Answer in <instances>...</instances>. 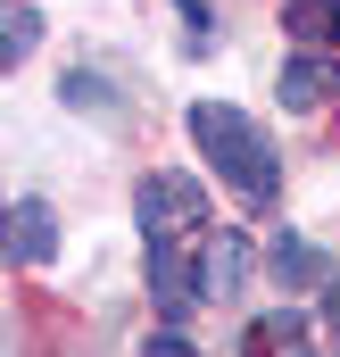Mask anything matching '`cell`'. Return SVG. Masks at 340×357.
<instances>
[{"mask_svg": "<svg viewBox=\"0 0 340 357\" xmlns=\"http://www.w3.org/2000/svg\"><path fill=\"white\" fill-rule=\"evenodd\" d=\"M191 142H199V158L233 183L241 199H265L274 175H282V167H274V142L257 133L241 108H224V100H199V108H191Z\"/></svg>", "mask_w": 340, "mask_h": 357, "instance_id": "1", "label": "cell"}, {"mask_svg": "<svg viewBox=\"0 0 340 357\" xmlns=\"http://www.w3.org/2000/svg\"><path fill=\"white\" fill-rule=\"evenodd\" d=\"M133 216H141L150 241H183V233L208 225V183H191V175H141Z\"/></svg>", "mask_w": 340, "mask_h": 357, "instance_id": "2", "label": "cell"}, {"mask_svg": "<svg viewBox=\"0 0 340 357\" xmlns=\"http://www.w3.org/2000/svg\"><path fill=\"white\" fill-rule=\"evenodd\" d=\"M274 91H282V108H291V116H316V108H332V100H340V59L299 50V59L274 75Z\"/></svg>", "mask_w": 340, "mask_h": 357, "instance_id": "3", "label": "cell"}, {"mask_svg": "<svg viewBox=\"0 0 340 357\" xmlns=\"http://www.w3.org/2000/svg\"><path fill=\"white\" fill-rule=\"evenodd\" d=\"M50 250H59V216H50L42 199H17V208H8V258H17V266H42Z\"/></svg>", "mask_w": 340, "mask_h": 357, "instance_id": "4", "label": "cell"}, {"mask_svg": "<svg viewBox=\"0 0 340 357\" xmlns=\"http://www.w3.org/2000/svg\"><path fill=\"white\" fill-rule=\"evenodd\" d=\"M265 266H274V282H282V291H307V282H324V274H332L316 250H307V241H299V233H274Z\"/></svg>", "mask_w": 340, "mask_h": 357, "instance_id": "5", "label": "cell"}, {"mask_svg": "<svg viewBox=\"0 0 340 357\" xmlns=\"http://www.w3.org/2000/svg\"><path fill=\"white\" fill-rule=\"evenodd\" d=\"M241 274H249V241H241V233L208 241V258H199V291H208V299H224V291H233Z\"/></svg>", "mask_w": 340, "mask_h": 357, "instance_id": "6", "label": "cell"}, {"mask_svg": "<svg viewBox=\"0 0 340 357\" xmlns=\"http://www.w3.org/2000/svg\"><path fill=\"white\" fill-rule=\"evenodd\" d=\"M340 33V0H291V42L299 50H324Z\"/></svg>", "mask_w": 340, "mask_h": 357, "instance_id": "7", "label": "cell"}, {"mask_svg": "<svg viewBox=\"0 0 340 357\" xmlns=\"http://www.w3.org/2000/svg\"><path fill=\"white\" fill-rule=\"evenodd\" d=\"M0 33H8V67H17V59H25V50L42 42V17H33L25 0H8V17H0Z\"/></svg>", "mask_w": 340, "mask_h": 357, "instance_id": "8", "label": "cell"}, {"mask_svg": "<svg viewBox=\"0 0 340 357\" xmlns=\"http://www.w3.org/2000/svg\"><path fill=\"white\" fill-rule=\"evenodd\" d=\"M67 100L75 108H116V91L100 84V75H67Z\"/></svg>", "mask_w": 340, "mask_h": 357, "instance_id": "9", "label": "cell"}, {"mask_svg": "<svg viewBox=\"0 0 340 357\" xmlns=\"http://www.w3.org/2000/svg\"><path fill=\"white\" fill-rule=\"evenodd\" d=\"M282 341H299V316H265V324H257V341H249V349L265 357V349H282Z\"/></svg>", "mask_w": 340, "mask_h": 357, "instance_id": "10", "label": "cell"}, {"mask_svg": "<svg viewBox=\"0 0 340 357\" xmlns=\"http://www.w3.org/2000/svg\"><path fill=\"white\" fill-rule=\"evenodd\" d=\"M141 357H199V349H191V341H174V333H150V349H141Z\"/></svg>", "mask_w": 340, "mask_h": 357, "instance_id": "11", "label": "cell"}, {"mask_svg": "<svg viewBox=\"0 0 340 357\" xmlns=\"http://www.w3.org/2000/svg\"><path fill=\"white\" fill-rule=\"evenodd\" d=\"M324 307H332V324H340V266L324 274Z\"/></svg>", "mask_w": 340, "mask_h": 357, "instance_id": "12", "label": "cell"}]
</instances>
